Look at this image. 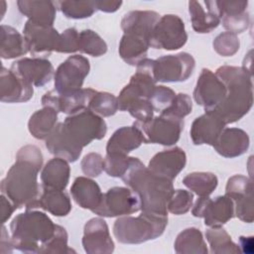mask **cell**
Returning <instances> with one entry per match:
<instances>
[{"instance_id": "obj_48", "label": "cell", "mask_w": 254, "mask_h": 254, "mask_svg": "<svg viewBox=\"0 0 254 254\" xmlns=\"http://www.w3.org/2000/svg\"><path fill=\"white\" fill-rule=\"evenodd\" d=\"M81 171L86 177H98L103 171L104 159L98 153H89L83 157L80 163Z\"/></svg>"}, {"instance_id": "obj_14", "label": "cell", "mask_w": 254, "mask_h": 254, "mask_svg": "<svg viewBox=\"0 0 254 254\" xmlns=\"http://www.w3.org/2000/svg\"><path fill=\"white\" fill-rule=\"evenodd\" d=\"M191 213L195 217H202L208 227H220L234 216V204L226 194L214 199L199 196L192 206Z\"/></svg>"}, {"instance_id": "obj_47", "label": "cell", "mask_w": 254, "mask_h": 254, "mask_svg": "<svg viewBox=\"0 0 254 254\" xmlns=\"http://www.w3.org/2000/svg\"><path fill=\"white\" fill-rule=\"evenodd\" d=\"M79 33L74 28H68L60 34L56 52L63 54H71L78 51Z\"/></svg>"}, {"instance_id": "obj_3", "label": "cell", "mask_w": 254, "mask_h": 254, "mask_svg": "<svg viewBox=\"0 0 254 254\" xmlns=\"http://www.w3.org/2000/svg\"><path fill=\"white\" fill-rule=\"evenodd\" d=\"M215 74L223 81L226 95L223 101L212 110L225 124L234 123L241 119L252 107V73L243 67L222 65Z\"/></svg>"}, {"instance_id": "obj_5", "label": "cell", "mask_w": 254, "mask_h": 254, "mask_svg": "<svg viewBox=\"0 0 254 254\" xmlns=\"http://www.w3.org/2000/svg\"><path fill=\"white\" fill-rule=\"evenodd\" d=\"M136 66V72L117 97L118 107L121 111H128L136 121L144 122L154 116L150 100L157 82L152 74V60L146 58Z\"/></svg>"}, {"instance_id": "obj_23", "label": "cell", "mask_w": 254, "mask_h": 254, "mask_svg": "<svg viewBox=\"0 0 254 254\" xmlns=\"http://www.w3.org/2000/svg\"><path fill=\"white\" fill-rule=\"evenodd\" d=\"M225 125L216 113L205 111L204 114L193 120L190 130V139L194 145L206 144L213 146Z\"/></svg>"}, {"instance_id": "obj_36", "label": "cell", "mask_w": 254, "mask_h": 254, "mask_svg": "<svg viewBox=\"0 0 254 254\" xmlns=\"http://www.w3.org/2000/svg\"><path fill=\"white\" fill-rule=\"evenodd\" d=\"M206 240L210 247V252L215 254L239 253L240 249L232 240L230 235L220 227H210L205 232Z\"/></svg>"}, {"instance_id": "obj_49", "label": "cell", "mask_w": 254, "mask_h": 254, "mask_svg": "<svg viewBox=\"0 0 254 254\" xmlns=\"http://www.w3.org/2000/svg\"><path fill=\"white\" fill-rule=\"evenodd\" d=\"M220 19L225 15L238 14L246 11L248 1H215Z\"/></svg>"}, {"instance_id": "obj_39", "label": "cell", "mask_w": 254, "mask_h": 254, "mask_svg": "<svg viewBox=\"0 0 254 254\" xmlns=\"http://www.w3.org/2000/svg\"><path fill=\"white\" fill-rule=\"evenodd\" d=\"M56 6L69 19H84L97 10L95 1H57Z\"/></svg>"}, {"instance_id": "obj_1", "label": "cell", "mask_w": 254, "mask_h": 254, "mask_svg": "<svg viewBox=\"0 0 254 254\" xmlns=\"http://www.w3.org/2000/svg\"><path fill=\"white\" fill-rule=\"evenodd\" d=\"M42 166L43 155L37 146L22 147L17 152L15 163L1 181V194L9 198L17 208H38L42 190L37 178Z\"/></svg>"}, {"instance_id": "obj_22", "label": "cell", "mask_w": 254, "mask_h": 254, "mask_svg": "<svg viewBox=\"0 0 254 254\" xmlns=\"http://www.w3.org/2000/svg\"><path fill=\"white\" fill-rule=\"evenodd\" d=\"M187 156L183 149L174 147L157 153L149 162L148 169L155 175L173 181L185 168Z\"/></svg>"}, {"instance_id": "obj_16", "label": "cell", "mask_w": 254, "mask_h": 254, "mask_svg": "<svg viewBox=\"0 0 254 254\" xmlns=\"http://www.w3.org/2000/svg\"><path fill=\"white\" fill-rule=\"evenodd\" d=\"M252 181L245 176L235 175L226 184L225 194L229 196L234 204V214L242 221L251 223L253 221V192Z\"/></svg>"}, {"instance_id": "obj_6", "label": "cell", "mask_w": 254, "mask_h": 254, "mask_svg": "<svg viewBox=\"0 0 254 254\" xmlns=\"http://www.w3.org/2000/svg\"><path fill=\"white\" fill-rule=\"evenodd\" d=\"M57 224L45 213L29 209L16 215L10 224L14 248L24 253H40L54 236Z\"/></svg>"}, {"instance_id": "obj_41", "label": "cell", "mask_w": 254, "mask_h": 254, "mask_svg": "<svg viewBox=\"0 0 254 254\" xmlns=\"http://www.w3.org/2000/svg\"><path fill=\"white\" fill-rule=\"evenodd\" d=\"M192 102L190 97L186 93H178L173 99L172 103L164 109L160 115L173 117L176 119H184L191 112Z\"/></svg>"}, {"instance_id": "obj_7", "label": "cell", "mask_w": 254, "mask_h": 254, "mask_svg": "<svg viewBox=\"0 0 254 254\" xmlns=\"http://www.w3.org/2000/svg\"><path fill=\"white\" fill-rule=\"evenodd\" d=\"M168 224V215L141 212L138 216H120L113 225V234L123 244H140L158 238Z\"/></svg>"}, {"instance_id": "obj_45", "label": "cell", "mask_w": 254, "mask_h": 254, "mask_svg": "<svg viewBox=\"0 0 254 254\" xmlns=\"http://www.w3.org/2000/svg\"><path fill=\"white\" fill-rule=\"evenodd\" d=\"M220 22H222V26L227 30V32L237 35L247 30L250 24V18L248 13L245 11L238 14L222 16Z\"/></svg>"}, {"instance_id": "obj_42", "label": "cell", "mask_w": 254, "mask_h": 254, "mask_svg": "<svg viewBox=\"0 0 254 254\" xmlns=\"http://www.w3.org/2000/svg\"><path fill=\"white\" fill-rule=\"evenodd\" d=\"M193 193L186 190H176L172 194L167 208L168 212L176 215L185 214L192 206Z\"/></svg>"}, {"instance_id": "obj_24", "label": "cell", "mask_w": 254, "mask_h": 254, "mask_svg": "<svg viewBox=\"0 0 254 254\" xmlns=\"http://www.w3.org/2000/svg\"><path fill=\"white\" fill-rule=\"evenodd\" d=\"M189 13L192 29L196 33H210L220 24V15L215 1H190Z\"/></svg>"}, {"instance_id": "obj_4", "label": "cell", "mask_w": 254, "mask_h": 254, "mask_svg": "<svg viewBox=\"0 0 254 254\" xmlns=\"http://www.w3.org/2000/svg\"><path fill=\"white\" fill-rule=\"evenodd\" d=\"M160 15L155 11H130L121 20L124 32L118 52L121 59L130 65H137L147 58L152 30Z\"/></svg>"}, {"instance_id": "obj_19", "label": "cell", "mask_w": 254, "mask_h": 254, "mask_svg": "<svg viewBox=\"0 0 254 254\" xmlns=\"http://www.w3.org/2000/svg\"><path fill=\"white\" fill-rule=\"evenodd\" d=\"M82 246L88 254H109L114 251V242L103 218L94 217L85 223Z\"/></svg>"}, {"instance_id": "obj_8", "label": "cell", "mask_w": 254, "mask_h": 254, "mask_svg": "<svg viewBox=\"0 0 254 254\" xmlns=\"http://www.w3.org/2000/svg\"><path fill=\"white\" fill-rule=\"evenodd\" d=\"M63 125L69 138L81 148L87 146L93 140L102 139L107 132V126L103 118L88 108L68 115Z\"/></svg>"}, {"instance_id": "obj_26", "label": "cell", "mask_w": 254, "mask_h": 254, "mask_svg": "<svg viewBox=\"0 0 254 254\" xmlns=\"http://www.w3.org/2000/svg\"><path fill=\"white\" fill-rule=\"evenodd\" d=\"M212 147L222 157L235 158L247 151L249 137L242 129L224 128Z\"/></svg>"}, {"instance_id": "obj_27", "label": "cell", "mask_w": 254, "mask_h": 254, "mask_svg": "<svg viewBox=\"0 0 254 254\" xmlns=\"http://www.w3.org/2000/svg\"><path fill=\"white\" fill-rule=\"evenodd\" d=\"M143 143H145L144 135L137 126L134 124L124 126L117 129L109 138L106 145V154L128 155Z\"/></svg>"}, {"instance_id": "obj_20", "label": "cell", "mask_w": 254, "mask_h": 254, "mask_svg": "<svg viewBox=\"0 0 254 254\" xmlns=\"http://www.w3.org/2000/svg\"><path fill=\"white\" fill-rule=\"evenodd\" d=\"M10 69L37 87L50 82L54 75L53 64L47 59L42 58H23L14 62Z\"/></svg>"}, {"instance_id": "obj_51", "label": "cell", "mask_w": 254, "mask_h": 254, "mask_svg": "<svg viewBox=\"0 0 254 254\" xmlns=\"http://www.w3.org/2000/svg\"><path fill=\"white\" fill-rule=\"evenodd\" d=\"M14 245L12 241V237H10L6 227L2 225L1 238H0V252L1 253H11L13 251Z\"/></svg>"}, {"instance_id": "obj_46", "label": "cell", "mask_w": 254, "mask_h": 254, "mask_svg": "<svg viewBox=\"0 0 254 254\" xmlns=\"http://www.w3.org/2000/svg\"><path fill=\"white\" fill-rule=\"evenodd\" d=\"M175 96L176 93L172 88L164 85H156L150 100L154 111L161 113L172 103Z\"/></svg>"}, {"instance_id": "obj_32", "label": "cell", "mask_w": 254, "mask_h": 254, "mask_svg": "<svg viewBox=\"0 0 254 254\" xmlns=\"http://www.w3.org/2000/svg\"><path fill=\"white\" fill-rule=\"evenodd\" d=\"M58 112L49 106H43L37 110L29 119L28 129L33 137L46 140L57 126Z\"/></svg>"}, {"instance_id": "obj_21", "label": "cell", "mask_w": 254, "mask_h": 254, "mask_svg": "<svg viewBox=\"0 0 254 254\" xmlns=\"http://www.w3.org/2000/svg\"><path fill=\"white\" fill-rule=\"evenodd\" d=\"M33 85L27 82L12 69L1 67L0 99L7 103L26 102L33 97Z\"/></svg>"}, {"instance_id": "obj_31", "label": "cell", "mask_w": 254, "mask_h": 254, "mask_svg": "<svg viewBox=\"0 0 254 254\" xmlns=\"http://www.w3.org/2000/svg\"><path fill=\"white\" fill-rule=\"evenodd\" d=\"M38 208H42L55 216H65L71 210V201L64 190L42 187Z\"/></svg>"}, {"instance_id": "obj_15", "label": "cell", "mask_w": 254, "mask_h": 254, "mask_svg": "<svg viewBox=\"0 0 254 254\" xmlns=\"http://www.w3.org/2000/svg\"><path fill=\"white\" fill-rule=\"evenodd\" d=\"M23 36L28 52L34 58L46 59L56 50L60 34L53 26L38 24L28 20L23 28Z\"/></svg>"}, {"instance_id": "obj_29", "label": "cell", "mask_w": 254, "mask_h": 254, "mask_svg": "<svg viewBox=\"0 0 254 254\" xmlns=\"http://www.w3.org/2000/svg\"><path fill=\"white\" fill-rule=\"evenodd\" d=\"M70 169L68 162L62 158L50 160L41 173L42 187L54 190H64L68 184Z\"/></svg>"}, {"instance_id": "obj_44", "label": "cell", "mask_w": 254, "mask_h": 254, "mask_svg": "<svg viewBox=\"0 0 254 254\" xmlns=\"http://www.w3.org/2000/svg\"><path fill=\"white\" fill-rule=\"evenodd\" d=\"M74 252L67 246V233L66 230L57 224L54 236L42 247L40 253H70Z\"/></svg>"}, {"instance_id": "obj_11", "label": "cell", "mask_w": 254, "mask_h": 254, "mask_svg": "<svg viewBox=\"0 0 254 254\" xmlns=\"http://www.w3.org/2000/svg\"><path fill=\"white\" fill-rule=\"evenodd\" d=\"M141 210L140 199L128 187H114L103 193L93 213L103 217H120Z\"/></svg>"}, {"instance_id": "obj_40", "label": "cell", "mask_w": 254, "mask_h": 254, "mask_svg": "<svg viewBox=\"0 0 254 254\" xmlns=\"http://www.w3.org/2000/svg\"><path fill=\"white\" fill-rule=\"evenodd\" d=\"M133 157L123 154H106L104 158L103 171L114 178H122L128 171Z\"/></svg>"}, {"instance_id": "obj_18", "label": "cell", "mask_w": 254, "mask_h": 254, "mask_svg": "<svg viewBox=\"0 0 254 254\" xmlns=\"http://www.w3.org/2000/svg\"><path fill=\"white\" fill-rule=\"evenodd\" d=\"M95 92L96 90L92 88H80L66 93H59L53 89L44 94L42 104L54 108L58 113L63 112L71 115L86 109Z\"/></svg>"}, {"instance_id": "obj_13", "label": "cell", "mask_w": 254, "mask_h": 254, "mask_svg": "<svg viewBox=\"0 0 254 254\" xmlns=\"http://www.w3.org/2000/svg\"><path fill=\"white\" fill-rule=\"evenodd\" d=\"M89 69V61L85 57L79 55L68 57L55 72V90L59 93H66L80 89Z\"/></svg>"}, {"instance_id": "obj_28", "label": "cell", "mask_w": 254, "mask_h": 254, "mask_svg": "<svg viewBox=\"0 0 254 254\" xmlns=\"http://www.w3.org/2000/svg\"><path fill=\"white\" fill-rule=\"evenodd\" d=\"M70 193L80 207L91 211L99 205L103 195L97 183L88 177H77L71 185Z\"/></svg>"}, {"instance_id": "obj_12", "label": "cell", "mask_w": 254, "mask_h": 254, "mask_svg": "<svg viewBox=\"0 0 254 254\" xmlns=\"http://www.w3.org/2000/svg\"><path fill=\"white\" fill-rule=\"evenodd\" d=\"M144 135L146 144H161L171 146L177 143L184 129V120L159 115L151 119L133 123Z\"/></svg>"}, {"instance_id": "obj_30", "label": "cell", "mask_w": 254, "mask_h": 254, "mask_svg": "<svg viewBox=\"0 0 254 254\" xmlns=\"http://www.w3.org/2000/svg\"><path fill=\"white\" fill-rule=\"evenodd\" d=\"M19 11L28 17V20L38 24L53 26L56 19V3L53 1L19 0L17 1Z\"/></svg>"}, {"instance_id": "obj_43", "label": "cell", "mask_w": 254, "mask_h": 254, "mask_svg": "<svg viewBox=\"0 0 254 254\" xmlns=\"http://www.w3.org/2000/svg\"><path fill=\"white\" fill-rule=\"evenodd\" d=\"M212 46L218 55L231 57L239 50L240 42L237 35L230 32H223L213 40Z\"/></svg>"}, {"instance_id": "obj_50", "label": "cell", "mask_w": 254, "mask_h": 254, "mask_svg": "<svg viewBox=\"0 0 254 254\" xmlns=\"http://www.w3.org/2000/svg\"><path fill=\"white\" fill-rule=\"evenodd\" d=\"M1 222L4 224L12 215L15 209H17L16 205L7 198L4 194H1Z\"/></svg>"}, {"instance_id": "obj_34", "label": "cell", "mask_w": 254, "mask_h": 254, "mask_svg": "<svg viewBox=\"0 0 254 254\" xmlns=\"http://www.w3.org/2000/svg\"><path fill=\"white\" fill-rule=\"evenodd\" d=\"M174 248L179 254H207L208 252L202 233L195 227H190L180 232Z\"/></svg>"}, {"instance_id": "obj_52", "label": "cell", "mask_w": 254, "mask_h": 254, "mask_svg": "<svg viewBox=\"0 0 254 254\" xmlns=\"http://www.w3.org/2000/svg\"><path fill=\"white\" fill-rule=\"evenodd\" d=\"M122 5V1H95L96 9L106 13L117 11Z\"/></svg>"}, {"instance_id": "obj_2", "label": "cell", "mask_w": 254, "mask_h": 254, "mask_svg": "<svg viewBox=\"0 0 254 254\" xmlns=\"http://www.w3.org/2000/svg\"><path fill=\"white\" fill-rule=\"evenodd\" d=\"M121 179L139 197L141 211L168 215L167 205L175 190L173 181L153 174L134 157L128 171Z\"/></svg>"}, {"instance_id": "obj_54", "label": "cell", "mask_w": 254, "mask_h": 254, "mask_svg": "<svg viewBox=\"0 0 254 254\" xmlns=\"http://www.w3.org/2000/svg\"><path fill=\"white\" fill-rule=\"evenodd\" d=\"M0 9H1V14H0V19L2 20L4 17V14L6 12V2L5 1H0Z\"/></svg>"}, {"instance_id": "obj_38", "label": "cell", "mask_w": 254, "mask_h": 254, "mask_svg": "<svg viewBox=\"0 0 254 254\" xmlns=\"http://www.w3.org/2000/svg\"><path fill=\"white\" fill-rule=\"evenodd\" d=\"M87 108L100 117H109L118 111V99L112 93L96 91Z\"/></svg>"}, {"instance_id": "obj_17", "label": "cell", "mask_w": 254, "mask_h": 254, "mask_svg": "<svg viewBox=\"0 0 254 254\" xmlns=\"http://www.w3.org/2000/svg\"><path fill=\"white\" fill-rule=\"evenodd\" d=\"M226 87L223 81L208 68H202L197 78L193 98L205 111L214 110L224 99Z\"/></svg>"}, {"instance_id": "obj_53", "label": "cell", "mask_w": 254, "mask_h": 254, "mask_svg": "<svg viewBox=\"0 0 254 254\" xmlns=\"http://www.w3.org/2000/svg\"><path fill=\"white\" fill-rule=\"evenodd\" d=\"M253 237H244V236H240L239 237V249L240 252H244V253H251L253 250Z\"/></svg>"}, {"instance_id": "obj_25", "label": "cell", "mask_w": 254, "mask_h": 254, "mask_svg": "<svg viewBox=\"0 0 254 254\" xmlns=\"http://www.w3.org/2000/svg\"><path fill=\"white\" fill-rule=\"evenodd\" d=\"M46 148L55 157L64 159L67 162H75L82 151L66 134L63 122L57 124L54 131L46 139Z\"/></svg>"}, {"instance_id": "obj_33", "label": "cell", "mask_w": 254, "mask_h": 254, "mask_svg": "<svg viewBox=\"0 0 254 254\" xmlns=\"http://www.w3.org/2000/svg\"><path fill=\"white\" fill-rule=\"evenodd\" d=\"M0 34V56L2 59H16L29 53L24 36L21 35L15 28L7 25H1Z\"/></svg>"}, {"instance_id": "obj_37", "label": "cell", "mask_w": 254, "mask_h": 254, "mask_svg": "<svg viewBox=\"0 0 254 254\" xmlns=\"http://www.w3.org/2000/svg\"><path fill=\"white\" fill-rule=\"evenodd\" d=\"M78 51L92 57H100L107 52V45L97 33L87 29L79 32Z\"/></svg>"}, {"instance_id": "obj_9", "label": "cell", "mask_w": 254, "mask_h": 254, "mask_svg": "<svg viewBox=\"0 0 254 254\" xmlns=\"http://www.w3.org/2000/svg\"><path fill=\"white\" fill-rule=\"evenodd\" d=\"M194 66L193 57L183 52L152 60V74L156 82H181L191 75Z\"/></svg>"}, {"instance_id": "obj_10", "label": "cell", "mask_w": 254, "mask_h": 254, "mask_svg": "<svg viewBox=\"0 0 254 254\" xmlns=\"http://www.w3.org/2000/svg\"><path fill=\"white\" fill-rule=\"evenodd\" d=\"M188 41L184 21L174 14H167L158 20L150 37V48L174 51Z\"/></svg>"}, {"instance_id": "obj_35", "label": "cell", "mask_w": 254, "mask_h": 254, "mask_svg": "<svg viewBox=\"0 0 254 254\" xmlns=\"http://www.w3.org/2000/svg\"><path fill=\"white\" fill-rule=\"evenodd\" d=\"M183 184L198 196H209L216 189L217 177L208 172H194L183 179Z\"/></svg>"}]
</instances>
